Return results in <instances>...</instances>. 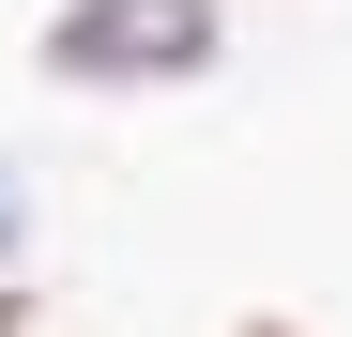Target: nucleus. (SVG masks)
Listing matches in <instances>:
<instances>
[{"mask_svg":"<svg viewBox=\"0 0 352 337\" xmlns=\"http://www.w3.org/2000/svg\"><path fill=\"white\" fill-rule=\"evenodd\" d=\"M214 46H230V0H62L31 31V62L62 92H184L214 77Z\"/></svg>","mask_w":352,"mask_h":337,"instance_id":"1","label":"nucleus"},{"mask_svg":"<svg viewBox=\"0 0 352 337\" xmlns=\"http://www.w3.org/2000/svg\"><path fill=\"white\" fill-rule=\"evenodd\" d=\"M16 261H31V168L0 153V276H16Z\"/></svg>","mask_w":352,"mask_h":337,"instance_id":"2","label":"nucleus"},{"mask_svg":"<svg viewBox=\"0 0 352 337\" xmlns=\"http://www.w3.org/2000/svg\"><path fill=\"white\" fill-rule=\"evenodd\" d=\"M0 337H46V292H16V276H0Z\"/></svg>","mask_w":352,"mask_h":337,"instance_id":"3","label":"nucleus"},{"mask_svg":"<svg viewBox=\"0 0 352 337\" xmlns=\"http://www.w3.org/2000/svg\"><path fill=\"white\" fill-rule=\"evenodd\" d=\"M245 337H291V322H245Z\"/></svg>","mask_w":352,"mask_h":337,"instance_id":"4","label":"nucleus"}]
</instances>
